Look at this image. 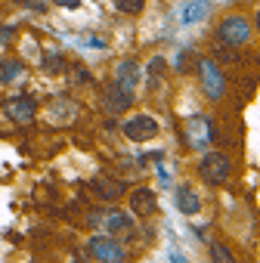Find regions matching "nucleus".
<instances>
[{
	"label": "nucleus",
	"mask_w": 260,
	"mask_h": 263,
	"mask_svg": "<svg viewBox=\"0 0 260 263\" xmlns=\"http://www.w3.org/2000/svg\"><path fill=\"white\" fill-rule=\"evenodd\" d=\"M115 4V10H121V13H127V16H134V13H140L143 7H146V0H112Z\"/></svg>",
	"instance_id": "obj_17"
},
{
	"label": "nucleus",
	"mask_w": 260,
	"mask_h": 263,
	"mask_svg": "<svg viewBox=\"0 0 260 263\" xmlns=\"http://www.w3.org/2000/svg\"><path fill=\"white\" fill-rule=\"evenodd\" d=\"M198 78H201V90L208 99H223L226 93V74L214 59H201L198 62Z\"/></svg>",
	"instance_id": "obj_4"
},
{
	"label": "nucleus",
	"mask_w": 260,
	"mask_h": 263,
	"mask_svg": "<svg viewBox=\"0 0 260 263\" xmlns=\"http://www.w3.org/2000/svg\"><path fill=\"white\" fill-rule=\"evenodd\" d=\"M59 7H68V10H78L81 7V0H56Z\"/></svg>",
	"instance_id": "obj_21"
},
{
	"label": "nucleus",
	"mask_w": 260,
	"mask_h": 263,
	"mask_svg": "<svg viewBox=\"0 0 260 263\" xmlns=\"http://www.w3.org/2000/svg\"><path fill=\"white\" fill-rule=\"evenodd\" d=\"M198 174H201V180H205L208 186H220V183L229 180L232 161H229V155H223V152H217V149H208V152L198 158Z\"/></svg>",
	"instance_id": "obj_1"
},
{
	"label": "nucleus",
	"mask_w": 260,
	"mask_h": 263,
	"mask_svg": "<svg viewBox=\"0 0 260 263\" xmlns=\"http://www.w3.org/2000/svg\"><path fill=\"white\" fill-rule=\"evenodd\" d=\"M25 74V68H22V62H4V65H0V81H4V84H13V81H19Z\"/></svg>",
	"instance_id": "obj_16"
},
{
	"label": "nucleus",
	"mask_w": 260,
	"mask_h": 263,
	"mask_svg": "<svg viewBox=\"0 0 260 263\" xmlns=\"http://www.w3.org/2000/svg\"><path fill=\"white\" fill-rule=\"evenodd\" d=\"M214 13V4L211 0H189V4L183 7V25H198V22H205L208 16Z\"/></svg>",
	"instance_id": "obj_12"
},
{
	"label": "nucleus",
	"mask_w": 260,
	"mask_h": 263,
	"mask_svg": "<svg viewBox=\"0 0 260 263\" xmlns=\"http://www.w3.org/2000/svg\"><path fill=\"white\" fill-rule=\"evenodd\" d=\"M124 137L130 143H146L158 137V121L152 115H134L130 121H124Z\"/></svg>",
	"instance_id": "obj_6"
},
{
	"label": "nucleus",
	"mask_w": 260,
	"mask_h": 263,
	"mask_svg": "<svg viewBox=\"0 0 260 263\" xmlns=\"http://www.w3.org/2000/svg\"><path fill=\"white\" fill-rule=\"evenodd\" d=\"M105 229H108V235L112 238H134V232H137V223H134V217L130 214H121V211H108L105 214Z\"/></svg>",
	"instance_id": "obj_7"
},
{
	"label": "nucleus",
	"mask_w": 260,
	"mask_h": 263,
	"mask_svg": "<svg viewBox=\"0 0 260 263\" xmlns=\"http://www.w3.org/2000/svg\"><path fill=\"white\" fill-rule=\"evenodd\" d=\"M140 78H143V68H140L137 59H124L118 65V71H115V84H121L127 90H137L140 87Z\"/></svg>",
	"instance_id": "obj_11"
},
{
	"label": "nucleus",
	"mask_w": 260,
	"mask_h": 263,
	"mask_svg": "<svg viewBox=\"0 0 260 263\" xmlns=\"http://www.w3.org/2000/svg\"><path fill=\"white\" fill-rule=\"evenodd\" d=\"M155 192L152 189H146V186H140V189H134L130 192V214H137V217H149V214H155Z\"/></svg>",
	"instance_id": "obj_9"
},
{
	"label": "nucleus",
	"mask_w": 260,
	"mask_h": 263,
	"mask_svg": "<svg viewBox=\"0 0 260 263\" xmlns=\"http://www.w3.org/2000/svg\"><path fill=\"white\" fill-rule=\"evenodd\" d=\"M90 189H93V195H96V198H102V201H118V198L124 195V186H121L118 180H108V177L93 180V183H90Z\"/></svg>",
	"instance_id": "obj_13"
},
{
	"label": "nucleus",
	"mask_w": 260,
	"mask_h": 263,
	"mask_svg": "<svg viewBox=\"0 0 260 263\" xmlns=\"http://www.w3.org/2000/svg\"><path fill=\"white\" fill-rule=\"evenodd\" d=\"M102 102H105V111H108V115H121V111H127L130 105H134V90H127V87H121V84H112V87L105 90Z\"/></svg>",
	"instance_id": "obj_8"
},
{
	"label": "nucleus",
	"mask_w": 260,
	"mask_h": 263,
	"mask_svg": "<svg viewBox=\"0 0 260 263\" xmlns=\"http://www.w3.org/2000/svg\"><path fill=\"white\" fill-rule=\"evenodd\" d=\"M13 34H16V28H0V44H10Z\"/></svg>",
	"instance_id": "obj_20"
},
{
	"label": "nucleus",
	"mask_w": 260,
	"mask_h": 263,
	"mask_svg": "<svg viewBox=\"0 0 260 263\" xmlns=\"http://www.w3.org/2000/svg\"><path fill=\"white\" fill-rule=\"evenodd\" d=\"M164 65H168V62H164V56H155V59L149 62V74H152V81H158V78L164 74Z\"/></svg>",
	"instance_id": "obj_18"
},
{
	"label": "nucleus",
	"mask_w": 260,
	"mask_h": 263,
	"mask_svg": "<svg viewBox=\"0 0 260 263\" xmlns=\"http://www.w3.org/2000/svg\"><path fill=\"white\" fill-rule=\"evenodd\" d=\"M7 115H10V121H16V124H31L34 115H38V105H34V99L19 96V99L7 102Z\"/></svg>",
	"instance_id": "obj_10"
},
{
	"label": "nucleus",
	"mask_w": 260,
	"mask_h": 263,
	"mask_svg": "<svg viewBox=\"0 0 260 263\" xmlns=\"http://www.w3.org/2000/svg\"><path fill=\"white\" fill-rule=\"evenodd\" d=\"M177 204H180V214H186V217H192V214L201 211V198H198L195 189H189V186H180V189H177Z\"/></svg>",
	"instance_id": "obj_14"
},
{
	"label": "nucleus",
	"mask_w": 260,
	"mask_h": 263,
	"mask_svg": "<svg viewBox=\"0 0 260 263\" xmlns=\"http://www.w3.org/2000/svg\"><path fill=\"white\" fill-rule=\"evenodd\" d=\"M87 254H90L96 263H124V260H127L124 245H121L118 238H112V235H96V238H90Z\"/></svg>",
	"instance_id": "obj_3"
},
{
	"label": "nucleus",
	"mask_w": 260,
	"mask_h": 263,
	"mask_svg": "<svg viewBox=\"0 0 260 263\" xmlns=\"http://www.w3.org/2000/svg\"><path fill=\"white\" fill-rule=\"evenodd\" d=\"M208 251H211V263H235V254L223 241H211Z\"/></svg>",
	"instance_id": "obj_15"
},
{
	"label": "nucleus",
	"mask_w": 260,
	"mask_h": 263,
	"mask_svg": "<svg viewBox=\"0 0 260 263\" xmlns=\"http://www.w3.org/2000/svg\"><path fill=\"white\" fill-rule=\"evenodd\" d=\"M65 65V59L62 56H47V71H59Z\"/></svg>",
	"instance_id": "obj_19"
},
{
	"label": "nucleus",
	"mask_w": 260,
	"mask_h": 263,
	"mask_svg": "<svg viewBox=\"0 0 260 263\" xmlns=\"http://www.w3.org/2000/svg\"><path fill=\"white\" fill-rule=\"evenodd\" d=\"M214 137H217V127L208 115H192L186 121V143L192 149H208L214 143Z\"/></svg>",
	"instance_id": "obj_5"
},
{
	"label": "nucleus",
	"mask_w": 260,
	"mask_h": 263,
	"mask_svg": "<svg viewBox=\"0 0 260 263\" xmlns=\"http://www.w3.org/2000/svg\"><path fill=\"white\" fill-rule=\"evenodd\" d=\"M254 28H257V31H260V10H257V13H254Z\"/></svg>",
	"instance_id": "obj_22"
},
{
	"label": "nucleus",
	"mask_w": 260,
	"mask_h": 263,
	"mask_svg": "<svg viewBox=\"0 0 260 263\" xmlns=\"http://www.w3.org/2000/svg\"><path fill=\"white\" fill-rule=\"evenodd\" d=\"M251 31H254V25H251L245 16L232 13V16H226V19L220 22L217 37H220L223 47H245V44L251 41Z\"/></svg>",
	"instance_id": "obj_2"
}]
</instances>
